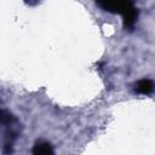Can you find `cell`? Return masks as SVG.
<instances>
[{"label":"cell","mask_w":155,"mask_h":155,"mask_svg":"<svg viewBox=\"0 0 155 155\" xmlns=\"http://www.w3.org/2000/svg\"><path fill=\"white\" fill-rule=\"evenodd\" d=\"M1 120L5 128V137H4V155H10L12 153L13 142L17 137V130L15 125H17V120L15 116L8 113L7 110L2 109L1 111Z\"/></svg>","instance_id":"cell-1"},{"label":"cell","mask_w":155,"mask_h":155,"mask_svg":"<svg viewBox=\"0 0 155 155\" xmlns=\"http://www.w3.org/2000/svg\"><path fill=\"white\" fill-rule=\"evenodd\" d=\"M96 5L107 12L117 13V15H121L122 17L136 8L133 2L131 1H98L96 2Z\"/></svg>","instance_id":"cell-2"},{"label":"cell","mask_w":155,"mask_h":155,"mask_svg":"<svg viewBox=\"0 0 155 155\" xmlns=\"http://www.w3.org/2000/svg\"><path fill=\"white\" fill-rule=\"evenodd\" d=\"M31 155H54L52 145L46 140H38L35 142Z\"/></svg>","instance_id":"cell-3"},{"label":"cell","mask_w":155,"mask_h":155,"mask_svg":"<svg viewBox=\"0 0 155 155\" xmlns=\"http://www.w3.org/2000/svg\"><path fill=\"white\" fill-rule=\"evenodd\" d=\"M153 82L148 79H143V80H139L137 84H136V91L138 93H142V94H148L153 91Z\"/></svg>","instance_id":"cell-4"}]
</instances>
